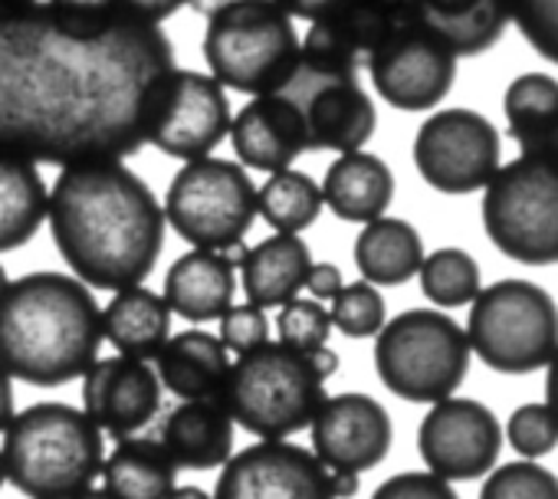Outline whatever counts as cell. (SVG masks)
Segmentation results:
<instances>
[{
    "label": "cell",
    "mask_w": 558,
    "mask_h": 499,
    "mask_svg": "<svg viewBox=\"0 0 558 499\" xmlns=\"http://www.w3.org/2000/svg\"><path fill=\"white\" fill-rule=\"evenodd\" d=\"M102 489L116 499H168L178 486V463L158 437H122L102 460Z\"/></svg>",
    "instance_id": "f1b7e54d"
},
{
    "label": "cell",
    "mask_w": 558,
    "mask_h": 499,
    "mask_svg": "<svg viewBox=\"0 0 558 499\" xmlns=\"http://www.w3.org/2000/svg\"><path fill=\"white\" fill-rule=\"evenodd\" d=\"M165 220L197 249H236L256 220V187L250 174L227 158H191L171 178Z\"/></svg>",
    "instance_id": "30bf717a"
},
{
    "label": "cell",
    "mask_w": 558,
    "mask_h": 499,
    "mask_svg": "<svg viewBox=\"0 0 558 499\" xmlns=\"http://www.w3.org/2000/svg\"><path fill=\"white\" fill-rule=\"evenodd\" d=\"M8 283H11V277H8V270H4V264H0V296H4V290H8Z\"/></svg>",
    "instance_id": "db71d44e"
},
{
    "label": "cell",
    "mask_w": 558,
    "mask_h": 499,
    "mask_svg": "<svg viewBox=\"0 0 558 499\" xmlns=\"http://www.w3.org/2000/svg\"><path fill=\"white\" fill-rule=\"evenodd\" d=\"M158 381L178 401L220 398L230 372V352L220 339L204 329H187L168 336L161 352L151 358Z\"/></svg>",
    "instance_id": "cb8c5ba5"
},
{
    "label": "cell",
    "mask_w": 558,
    "mask_h": 499,
    "mask_svg": "<svg viewBox=\"0 0 558 499\" xmlns=\"http://www.w3.org/2000/svg\"><path fill=\"white\" fill-rule=\"evenodd\" d=\"M381 385L414 404L450 398L470 372L466 332L437 309H408L381 326L375 342Z\"/></svg>",
    "instance_id": "52a82bcc"
},
{
    "label": "cell",
    "mask_w": 558,
    "mask_h": 499,
    "mask_svg": "<svg viewBox=\"0 0 558 499\" xmlns=\"http://www.w3.org/2000/svg\"><path fill=\"white\" fill-rule=\"evenodd\" d=\"M191 0H122V8L148 24H161L168 17H174L181 8H187Z\"/></svg>",
    "instance_id": "b9f144b4"
},
{
    "label": "cell",
    "mask_w": 558,
    "mask_h": 499,
    "mask_svg": "<svg viewBox=\"0 0 558 499\" xmlns=\"http://www.w3.org/2000/svg\"><path fill=\"white\" fill-rule=\"evenodd\" d=\"M365 70L372 73L375 93L388 106L401 112H424L440 106L453 89L457 53L417 17H411L385 37Z\"/></svg>",
    "instance_id": "5bb4252c"
},
{
    "label": "cell",
    "mask_w": 558,
    "mask_h": 499,
    "mask_svg": "<svg viewBox=\"0 0 558 499\" xmlns=\"http://www.w3.org/2000/svg\"><path fill=\"white\" fill-rule=\"evenodd\" d=\"M14 378L0 368V434L8 430V424L14 421Z\"/></svg>",
    "instance_id": "f6af8a7d"
},
{
    "label": "cell",
    "mask_w": 558,
    "mask_h": 499,
    "mask_svg": "<svg viewBox=\"0 0 558 499\" xmlns=\"http://www.w3.org/2000/svg\"><path fill=\"white\" fill-rule=\"evenodd\" d=\"M220 342L227 345V352L233 355H246L259 345L269 342V319L266 309L246 303V306H230L220 319Z\"/></svg>",
    "instance_id": "ab89813d"
},
{
    "label": "cell",
    "mask_w": 558,
    "mask_h": 499,
    "mask_svg": "<svg viewBox=\"0 0 558 499\" xmlns=\"http://www.w3.org/2000/svg\"><path fill=\"white\" fill-rule=\"evenodd\" d=\"M480 499H558V476L532 460L506 463L489 473Z\"/></svg>",
    "instance_id": "d590c367"
},
{
    "label": "cell",
    "mask_w": 558,
    "mask_h": 499,
    "mask_svg": "<svg viewBox=\"0 0 558 499\" xmlns=\"http://www.w3.org/2000/svg\"><path fill=\"white\" fill-rule=\"evenodd\" d=\"M545 404H548V411L555 414V421H558V352L551 355V362H548V378H545Z\"/></svg>",
    "instance_id": "c3c4849f"
},
{
    "label": "cell",
    "mask_w": 558,
    "mask_h": 499,
    "mask_svg": "<svg viewBox=\"0 0 558 499\" xmlns=\"http://www.w3.org/2000/svg\"><path fill=\"white\" fill-rule=\"evenodd\" d=\"M47 181L37 161L0 151V254L31 243L47 220Z\"/></svg>",
    "instance_id": "f546056e"
},
{
    "label": "cell",
    "mask_w": 558,
    "mask_h": 499,
    "mask_svg": "<svg viewBox=\"0 0 558 499\" xmlns=\"http://www.w3.org/2000/svg\"><path fill=\"white\" fill-rule=\"evenodd\" d=\"M310 434L313 453L329 470L349 473H365L378 466L395 440L391 414L385 411V404L359 391L326 398L310 424Z\"/></svg>",
    "instance_id": "ac0fdd59"
},
{
    "label": "cell",
    "mask_w": 558,
    "mask_h": 499,
    "mask_svg": "<svg viewBox=\"0 0 558 499\" xmlns=\"http://www.w3.org/2000/svg\"><path fill=\"white\" fill-rule=\"evenodd\" d=\"M220 4H227V0H191V4H187V8L207 17V14H210L214 8H220Z\"/></svg>",
    "instance_id": "816d5d0a"
},
{
    "label": "cell",
    "mask_w": 558,
    "mask_h": 499,
    "mask_svg": "<svg viewBox=\"0 0 558 499\" xmlns=\"http://www.w3.org/2000/svg\"><path fill=\"white\" fill-rule=\"evenodd\" d=\"M466 342L499 375H529L558 352V306L529 280H499L473 300Z\"/></svg>",
    "instance_id": "9c48e42d"
},
{
    "label": "cell",
    "mask_w": 558,
    "mask_h": 499,
    "mask_svg": "<svg viewBox=\"0 0 558 499\" xmlns=\"http://www.w3.org/2000/svg\"><path fill=\"white\" fill-rule=\"evenodd\" d=\"M342 270L336 264H313L310 270V280H306V290L313 293V300H332L339 290H342Z\"/></svg>",
    "instance_id": "7bdbcfd3"
},
{
    "label": "cell",
    "mask_w": 558,
    "mask_h": 499,
    "mask_svg": "<svg viewBox=\"0 0 558 499\" xmlns=\"http://www.w3.org/2000/svg\"><path fill=\"white\" fill-rule=\"evenodd\" d=\"M83 411L116 440L145 430L161 411L158 372L129 355L96 358L83 375Z\"/></svg>",
    "instance_id": "d6986e66"
},
{
    "label": "cell",
    "mask_w": 558,
    "mask_h": 499,
    "mask_svg": "<svg viewBox=\"0 0 558 499\" xmlns=\"http://www.w3.org/2000/svg\"><path fill=\"white\" fill-rule=\"evenodd\" d=\"M502 109L522 155H542L558 165V80L545 73L512 80Z\"/></svg>",
    "instance_id": "4dcf8cb0"
},
{
    "label": "cell",
    "mask_w": 558,
    "mask_h": 499,
    "mask_svg": "<svg viewBox=\"0 0 558 499\" xmlns=\"http://www.w3.org/2000/svg\"><path fill=\"white\" fill-rule=\"evenodd\" d=\"M230 142L246 168L269 174L290 168L303 151H310L303 115L283 93L253 96V102L230 119Z\"/></svg>",
    "instance_id": "ffe728a7"
},
{
    "label": "cell",
    "mask_w": 558,
    "mask_h": 499,
    "mask_svg": "<svg viewBox=\"0 0 558 499\" xmlns=\"http://www.w3.org/2000/svg\"><path fill=\"white\" fill-rule=\"evenodd\" d=\"M310 362H313V368H316V375L326 381V378H332L336 372H339V355L329 349V345H323V349H316V352H310Z\"/></svg>",
    "instance_id": "bcb514c9"
},
{
    "label": "cell",
    "mask_w": 558,
    "mask_h": 499,
    "mask_svg": "<svg viewBox=\"0 0 558 499\" xmlns=\"http://www.w3.org/2000/svg\"><path fill=\"white\" fill-rule=\"evenodd\" d=\"M8 483V470H4V460H0V486Z\"/></svg>",
    "instance_id": "11a10c76"
},
{
    "label": "cell",
    "mask_w": 558,
    "mask_h": 499,
    "mask_svg": "<svg viewBox=\"0 0 558 499\" xmlns=\"http://www.w3.org/2000/svg\"><path fill=\"white\" fill-rule=\"evenodd\" d=\"M236 264L220 249H187L165 273V303L187 322L220 319L233 306Z\"/></svg>",
    "instance_id": "603a6c76"
},
{
    "label": "cell",
    "mask_w": 558,
    "mask_h": 499,
    "mask_svg": "<svg viewBox=\"0 0 558 499\" xmlns=\"http://www.w3.org/2000/svg\"><path fill=\"white\" fill-rule=\"evenodd\" d=\"M483 227L499 254L525 267L558 264V165L519 155L483 191Z\"/></svg>",
    "instance_id": "ba28073f"
},
{
    "label": "cell",
    "mask_w": 558,
    "mask_h": 499,
    "mask_svg": "<svg viewBox=\"0 0 558 499\" xmlns=\"http://www.w3.org/2000/svg\"><path fill=\"white\" fill-rule=\"evenodd\" d=\"M171 336V309L165 296L138 287L116 290L102 309V339H109L119 355L151 362Z\"/></svg>",
    "instance_id": "4316f807"
},
{
    "label": "cell",
    "mask_w": 558,
    "mask_h": 499,
    "mask_svg": "<svg viewBox=\"0 0 558 499\" xmlns=\"http://www.w3.org/2000/svg\"><path fill=\"white\" fill-rule=\"evenodd\" d=\"M210 499H336L332 470L306 447L259 440L223 463Z\"/></svg>",
    "instance_id": "9a60e30c"
},
{
    "label": "cell",
    "mask_w": 558,
    "mask_h": 499,
    "mask_svg": "<svg viewBox=\"0 0 558 499\" xmlns=\"http://www.w3.org/2000/svg\"><path fill=\"white\" fill-rule=\"evenodd\" d=\"M276 93H283L296 102L306 125L310 151L345 155L365 148L375 135L378 112L355 73L319 70L300 60L290 80Z\"/></svg>",
    "instance_id": "7c38bea8"
},
{
    "label": "cell",
    "mask_w": 558,
    "mask_h": 499,
    "mask_svg": "<svg viewBox=\"0 0 558 499\" xmlns=\"http://www.w3.org/2000/svg\"><path fill=\"white\" fill-rule=\"evenodd\" d=\"M332 492H336V499H352L359 492V473L332 470Z\"/></svg>",
    "instance_id": "7dc6e473"
},
{
    "label": "cell",
    "mask_w": 558,
    "mask_h": 499,
    "mask_svg": "<svg viewBox=\"0 0 558 499\" xmlns=\"http://www.w3.org/2000/svg\"><path fill=\"white\" fill-rule=\"evenodd\" d=\"M313 254L300 233H276L263 243L240 249V280L246 303L279 309L306 290Z\"/></svg>",
    "instance_id": "7402d4cb"
},
{
    "label": "cell",
    "mask_w": 558,
    "mask_h": 499,
    "mask_svg": "<svg viewBox=\"0 0 558 499\" xmlns=\"http://www.w3.org/2000/svg\"><path fill=\"white\" fill-rule=\"evenodd\" d=\"M236 424L220 398L178 401L158 430L178 470H217L233 457Z\"/></svg>",
    "instance_id": "44dd1931"
},
{
    "label": "cell",
    "mask_w": 558,
    "mask_h": 499,
    "mask_svg": "<svg viewBox=\"0 0 558 499\" xmlns=\"http://www.w3.org/2000/svg\"><path fill=\"white\" fill-rule=\"evenodd\" d=\"M323 187L293 168L272 171L269 181L256 191V214L276 233H303L323 214Z\"/></svg>",
    "instance_id": "1f68e13d"
},
{
    "label": "cell",
    "mask_w": 558,
    "mask_h": 499,
    "mask_svg": "<svg viewBox=\"0 0 558 499\" xmlns=\"http://www.w3.org/2000/svg\"><path fill=\"white\" fill-rule=\"evenodd\" d=\"M424 296L440 309H460L476 300L480 293V267L460 246H440L430 257H424L421 270Z\"/></svg>",
    "instance_id": "d6a6232c"
},
{
    "label": "cell",
    "mask_w": 558,
    "mask_h": 499,
    "mask_svg": "<svg viewBox=\"0 0 558 499\" xmlns=\"http://www.w3.org/2000/svg\"><path fill=\"white\" fill-rule=\"evenodd\" d=\"M417 450L440 479H476L496 466L502 430L486 404L473 398H444L421 421Z\"/></svg>",
    "instance_id": "2e32d148"
},
{
    "label": "cell",
    "mask_w": 558,
    "mask_h": 499,
    "mask_svg": "<svg viewBox=\"0 0 558 499\" xmlns=\"http://www.w3.org/2000/svg\"><path fill=\"white\" fill-rule=\"evenodd\" d=\"M372 499H460V496L437 473H398L385 479L372 492Z\"/></svg>",
    "instance_id": "60d3db41"
},
{
    "label": "cell",
    "mask_w": 558,
    "mask_h": 499,
    "mask_svg": "<svg viewBox=\"0 0 558 499\" xmlns=\"http://www.w3.org/2000/svg\"><path fill=\"white\" fill-rule=\"evenodd\" d=\"M276 329H279V342L310 355V352H316V349H323L329 342L332 319H329V313L323 309L319 300H300L296 296L287 306H279Z\"/></svg>",
    "instance_id": "8d00e7d4"
},
{
    "label": "cell",
    "mask_w": 558,
    "mask_h": 499,
    "mask_svg": "<svg viewBox=\"0 0 558 499\" xmlns=\"http://www.w3.org/2000/svg\"><path fill=\"white\" fill-rule=\"evenodd\" d=\"M102 349V309L93 290L66 273L40 270L0 296V368L34 388H60L86 375Z\"/></svg>",
    "instance_id": "3957f363"
},
{
    "label": "cell",
    "mask_w": 558,
    "mask_h": 499,
    "mask_svg": "<svg viewBox=\"0 0 558 499\" xmlns=\"http://www.w3.org/2000/svg\"><path fill=\"white\" fill-rule=\"evenodd\" d=\"M174 66L161 24L125 14L96 40L63 37L47 4L0 21V151L76 165L145 148V93Z\"/></svg>",
    "instance_id": "6da1fadb"
},
{
    "label": "cell",
    "mask_w": 558,
    "mask_h": 499,
    "mask_svg": "<svg viewBox=\"0 0 558 499\" xmlns=\"http://www.w3.org/2000/svg\"><path fill=\"white\" fill-rule=\"evenodd\" d=\"M230 132L223 86L197 70H165L145 93V145L171 158H204Z\"/></svg>",
    "instance_id": "8fae6325"
},
{
    "label": "cell",
    "mask_w": 558,
    "mask_h": 499,
    "mask_svg": "<svg viewBox=\"0 0 558 499\" xmlns=\"http://www.w3.org/2000/svg\"><path fill=\"white\" fill-rule=\"evenodd\" d=\"M293 17L272 0H227L207 14L204 60L210 76L233 93H276L300 63Z\"/></svg>",
    "instance_id": "8992f818"
},
{
    "label": "cell",
    "mask_w": 558,
    "mask_h": 499,
    "mask_svg": "<svg viewBox=\"0 0 558 499\" xmlns=\"http://www.w3.org/2000/svg\"><path fill=\"white\" fill-rule=\"evenodd\" d=\"M417 21L457 57H480L502 40L509 0H417Z\"/></svg>",
    "instance_id": "484cf974"
},
{
    "label": "cell",
    "mask_w": 558,
    "mask_h": 499,
    "mask_svg": "<svg viewBox=\"0 0 558 499\" xmlns=\"http://www.w3.org/2000/svg\"><path fill=\"white\" fill-rule=\"evenodd\" d=\"M509 443L525 457V460H535V457H545L558 447V421L555 414L548 411V404H522L512 411L509 417Z\"/></svg>",
    "instance_id": "f35d334b"
},
{
    "label": "cell",
    "mask_w": 558,
    "mask_h": 499,
    "mask_svg": "<svg viewBox=\"0 0 558 499\" xmlns=\"http://www.w3.org/2000/svg\"><path fill=\"white\" fill-rule=\"evenodd\" d=\"M220 401L246 434L287 440L313 424L326 401V381L316 375L310 355L283 342H266L230 362Z\"/></svg>",
    "instance_id": "5b68a950"
},
{
    "label": "cell",
    "mask_w": 558,
    "mask_h": 499,
    "mask_svg": "<svg viewBox=\"0 0 558 499\" xmlns=\"http://www.w3.org/2000/svg\"><path fill=\"white\" fill-rule=\"evenodd\" d=\"M47 220L60 257L93 290L145 283L165 249V210L119 158L63 165Z\"/></svg>",
    "instance_id": "7a4b0ae2"
},
{
    "label": "cell",
    "mask_w": 558,
    "mask_h": 499,
    "mask_svg": "<svg viewBox=\"0 0 558 499\" xmlns=\"http://www.w3.org/2000/svg\"><path fill=\"white\" fill-rule=\"evenodd\" d=\"M414 165L434 191L473 194L499 168V132L473 109H440L417 129Z\"/></svg>",
    "instance_id": "4fadbf2b"
},
{
    "label": "cell",
    "mask_w": 558,
    "mask_h": 499,
    "mask_svg": "<svg viewBox=\"0 0 558 499\" xmlns=\"http://www.w3.org/2000/svg\"><path fill=\"white\" fill-rule=\"evenodd\" d=\"M411 17L417 14L401 11L388 0H339L332 11L313 21L306 40L300 44V60L319 70L359 76L385 37Z\"/></svg>",
    "instance_id": "e0dca14e"
},
{
    "label": "cell",
    "mask_w": 558,
    "mask_h": 499,
    "mask_svg": "<svg viewBox=\"0 0 558 499\" xmlns=\"http://www.w3.org/2000/svg\"><path fill=\"white\" fill-rule=\"evenodd\" d=\"M276 8H283L293 21H316V17H323L326 11H332L339 0H272Z\"/></svg>",
    "instance_id": "ee69618b"
},
{
    "label": "cell",
    "mask_w": 558,
    "mask_h": 499,
    "mask_svg": "<svg viewBox=\"0 0 558 499\" xmlns=\"http://www.w3.org/2000/svg\"><path fill=\"white\" fill-rule=\"evenodd\" d=\"M424 264V240L401 217H375L355 240V267L372 287H404Z\"/></svg>",
    "instance_id": "83f0119b"
},
{
    "label": "cell",
    "mask_w": 558,
    "mask_h": 499,
    "mask_svg": "<svg viewBox=\"0 0 558 499\" xmlns=\"http://www.w3.org/2000/svg\"><path fill=\"white\" fill-rule=\"evenodd\" d=\"M509 21L538 57L558 66V0H509Z\"/></svg>",
    "instance_id": "74e56055"
},
{
    "label": "cell",
    "mask_w": 558,
    "mask_h": 499,
    "mask_svg": "<svg viewBox=\"0 0 558 499\" xmlns=\"http://www.w3.org/2000/svg\"><path fill=\"white\" fill-rule=\"evenodd\" d=\"M0 460L8 483L27 499H76L102 473L106 434L83 407L40 401L14 414Z\"/></svg>",
    "instance_id": "277c9868"
},
{
    "label": "cell",
    "mask_w": 558,
    "mask_h": 499,
    "mask_svg": "<svg viewBox=\"0 0 558 499\" xmlns=\"http://www.w3.org/2000/svg\"><path fill=\"white\" fill-rule=\"evenodd\" d=\"M168 499H210L201 486H174Z\"/></svg>",
    "instance_id": "f907efd6"
},
{
    "label": "cell",
    "mask_w": 558,
    "mask_h": 499,
    "mask_svg": "<svg viewBox=\"0 0 558 499\" xmlns=\"http://www.w3.org/2000/svg\"><path fill=\"white\" fill-rule=\"evenodd\" d=\"M47 11L53 27L76 44H96L109 37L129 14L122 0H47Z\"/></svg>",
    "instance_id": "836d02e7"
},
{
    "label": "cell",
    "mask_w": 558,
    "mask_h": 499,
    "mask_svg": "<svg viewBox=\"0 0 558 499\" xmlns=\"http://www.w3.org/2000/svg\"><path fill=\"white\" fill-rule=\"evenodd\" d=\"M329 319L349 339H372L385 326V296L365 280L349 283L332 296Z\"/></svg>",
    "instance_id": "e575fe53"
},
{
    "label": "cell",
    "mask_w": 558,
    "mask_h": 499,
    "mask_svg": "<svg viewBox=\"0 0 558 499\" xmlns=\"http://www.w3.org/2000/svg\"><path fill=\"white\" fill-rule=\"evenodd\" d=\"M37 0H0V21H11V17H21L27 14Z\"/></svg>",
    "instance_id": "681fc988"
},
{
    "label": "cell",
    "mask_w": 558,
    "mask_h": 499,
    "mask_svg": "<svg viewBox=\"0 0 558 499\" xmlns=\"http://www.w3.org/2000/svg\"><path fill=\"white\" fill-rule=\"evenodd\" d=\"M319 187H323V204H329V210L339 220L368 223L391 207L395 174L378 155L359 148L336 158Z\"/></svg>",
    "instance_id": "d4e9b609"
},
{
    "label": "cell",
    "mask_w": 558,
    "mask_h": 499,
    "mask_svg": "<svg viewBox=\"0 0 558 499\" xmlns=\"http://www.w3.org/2000/svg\"><path fill=\"white\" fill-rule=\"evenodd\" d=\"M76 499H116V496H112L109 489H93V486H89V489H86V492H80Z\"/></svg>",
    "instance_id": "f5cc1de1"
}]
</instances>
